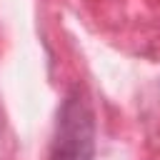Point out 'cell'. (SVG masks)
<instances>
[{
	"instance_id": "1",
	"label": "cell",
	"mask_w": 160,
	"mask_h": 160,
	"mask_svg": "<svg viewBox=\"0 0 160 160\" xmlns=\"http://www.w3.org/2000/svg\"><path fill=\"white\" fill-rule=\"evenodd\" d=\"M95 150V120L88 100L80 92L62 102L58 115V130L50 150V160H92Z\"/></svg>"
}]
</instances>
